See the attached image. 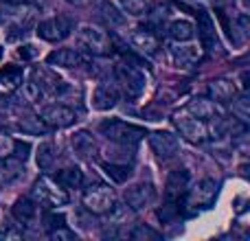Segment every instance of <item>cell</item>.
<instances>
[{"instance_id":"obj_13","label":"cell","mask_w":250,"mask_h":241,"mask_svg":"<svg viewBox=\"0 0 250 241\" xmlns=\"http://www.w3.org/2000/svg\"><path fill=\"white\" fill-rule=\"evenodd\" d=\"M169 57H171V64L176 66V68L191 70L200 61V51H198V46L178 42L176 46L169 48Z\"/></svg>"},{"instance_id":"obj_30","label":"cell","mask_w":250,"mask_h":241,"mask_svg":"<svg viewBox=\"0 0 250 241\" xmlns=\"http://www.w3.org/2000/svg\"><path fill=\"white\" fill-rule=\"evenodd\" d=\"M233 114H235V119H239L242 123H246L248 117H250V110H248V95L244 92L242 97H235L233 99Z\"/></svg>"},{"instance_id":"obj_11","label":"cell","mask_w":250,"mask_h":241,"mask_svg":"<svg viewBox=\"0 0 250 241\" xmlns=\"http://www.w3.org/2000/svg\"><path fill=\"white\" fill-rule=\"evenodd\" d=\"M149 147L158 158L167 160L180 149V141L171 132H154V134H149Z\"/></svg>"},{"instance_id":"obj_24","label":"cell","mask_w":250,"mask_h":241,"mask_svg":"<svg viewBox=\"0 0 250 241\" xmlns=\"http://www.w3.org/2000/svg\"><path fill=\"white\" fill-rule=\"evenodd\" d=\"M167 33L173 42H189L195 35V26L191 24L189 20H173L171 24L167 26Z\"/></svg>"},{"instance_id":"obj_8","label":"cell","mask_w":250,"mask_h":241,"mask_svg":"<svg viewBox=\"0 0 250 241\" xmlns=\"http://www.w3.org/2000/svg\"><path fill=\"white\" fill-rule=\"evenodd\" d=\"M40 120L48 127H55V129H62V127H68L77 120V114H75L73 108L64 103H51L46 108L40 110Z\"/></svg>"},{"instance_id":"obj_17","label":"cell","mask_w":250,"mask_h":241,"mask_svg":"<svg viewBox=\"0 0 250 241\" xmlns=\"http://www.w3.org/2000/svg\"><path fill=\"white\" fill-rule=\"evenodd\" d=\"M208 97L215 103H230L237 97V88L230 79H213L208 83Z\"/></svg>"},{"instance_id":"obj_2","label":"cell","mask_w":250,"mask_h":241,"mask_svg":"<svg viewBox=\"0 0 250 241\" xmlns=\"http://www.w3.org/2000/svg\"><path fill=\"white\" fill-rule=\"evenodd\" d=\"M31 200H33L38 206L57 208V206H66V204H68V193H66V189H62L53 178L42 176L35 180L33 191H31Z\"/></svg>"},{"instance_id":"obj_20","label":"cell","mask_w":250,"mask_h":241,"mask_svg":"<svg viewBox=\"0 0 250 241\" xmlns=\"http://www.w3.org/2000/svg\"><path fill=\"white\" fill-rule=\"evenodd\" d=\"M187 110L202 120H213L215 117H220V108L213 99H193L187 105Z\"/></svg>"},{"instance_id":"obj_25","label":"cell","mask_w":250,"mask_h":241,"mask_svg":"<svg viewBox=\"0 0 250 241\" xmlns=\"http://www.w3.org/2000/svg\"><path fill=\"white\" fill-rule=\"evenodd\" d=\"M55 160H57L55 142H53V141L40 142V147H38V167L42 169V171H48V169H53Z\"/></svg>"},{"instance_id":"obj_26","label":"cell","mask_w":250,"mask_h":241,"mask_svg":"<svg viewBox=\"0 0 250 241\" xmlns=\"http://www.w3.org/2000/svg\"><path fill=\"white\" fill-rule=\"evenodd\" d=\"M22 169H24V162H22L20 158H16L13 154L4 156V158H0V171H2V178L7 182L16 180L18 176L22 173Z\"/></svg>"},{"instance_id":"obj_37","label":"cell","mask_w":250,"mask_h":241,"mask_svg":"<svg viewBox=\"0 0 250 241\" xmlns=\"http://www.w3.org/2000/svg\"><path fill=\"white\" fill-rule=\"evenodd\" d=\"M44 221H46V226H51V228H57V226H64V215H53V213H48V215L44 217Z\"/></svg>"},{"instance_id":"obj_16","label":"cell","mask_w":250,"mask_h":241,"mask_svg":"<svg viewBox=\"0 0 250 241\" xmlns=\"http://www.w3.org/2000/svg\"><path fill=\"white\" fill-rule=\"evenodd\" d=\"M48 66H57V68H77L83 64V57L77 48H57L46 57Z\"/></svg>"},{"instance_id":"obj_3","label":"cell","mask_w":250,"mask_h":241,"mask_svg":"<svg viewBox=\"0 0 250 241\" xmlns=\"http://www.w3.org/2000/svg\"><path fill=\"white\" fill-rule=\"evenodd\" d=\"M117 81L121 86L123 95L127 99H138V97L145 92L147 88V75L143 68H138L136 64H129V61H123V64L117 66Z\"/></svg>"},{"instance_id":"obj_32","label":"cell","mask_w":250,"mask_h":241,"mask_svg":"<svg viewBox=\"0 0 250 241\" xmlns=\"http://www.w3.org/2000/svg\"><path fill=\"white\" fill-rule=\"evenodd\" d=\"M29 151H31V145H29V142L13 141V149H11V154L16 156V158H20L22 162H26V158H29Z\"/></svg>"},{"instance_id":"obj_23","label":"cell","mask_w":250,"mask_h":241,"mask_svg":"<svg viewBox=\"0 0 250 241\" xmlns=\"http://www.w3.org/2000/svg\"><path fill=\"white\" fill-rule=\"evenodd\" d=\"M55 182L62 189H79V186L83 184V173H82V169H77V167L62 169V171L55 173Z\"/></svg>"},{"instance_id":"obj_38","label":"cell","mask_w":250,"mask_h":241,"mask_svg":"<svg viewBox=\"0 0 250 241\" xmlns=\"http://www.w3.org/2000/svg\"><path fill=\"white\" fill-rule=\"evenodd\" d=\"M7 2L9 4H16V7H20V4H22V7H26V4H35L38 0H7Z\"/></svg>"},{"instance_id":"obj_29","label":"cell","mask_w":250,"mask_h":241,"mask_svg":"<svg viewBox=\"0 0 250 241\" xmlns=\"http://www.w3.org/2000/svg\"><path fill=\"white\" fill-rule=\"evenodd\" d=\"M117 2L127 16H143V13H147V0H117Z\"/></svg>"},{"instance_id":"obj_7","label":"cell","mask_w":250,"mask_h":241,"mask_svg":"<svg viewBox=\"0 0 250 241\" xmlns=\"http://www.w3.org/2000/svg\"><path fill=\"white\" fill-rule=\"evenodd\" d=\"M75 22L68 16H55L48 18V20L40 22L38 24V35L46 42H62L64 38H68L70 31H73Z\"/></svg>"},{"instance_id":"obj_10","label":"cell","mask_w":250,"mask_h":241,"mask_svg":"<svg viewBox=\"0 0 250 241\" xmlns=\"http://www.w3.org/2000/svg\"><path fill=\"white\" fill-rule=\"evenodd\" d=\"M156 198V189L151 182H138V184L129 186L125 191V204H127L129 211H141L147 208Z\"/></svg>"},{"instance_id":"obj_15","label":"cell","mask_w":250,"mask_h":241,"mask_svg":"<svg viewBox=\"0 0 250 241\" xmlns=\"http://www.w3.org/2000/svg\"><path fill=\"white\" fill-rule=\"evenodd\" d=\"M119 103V90L112 83H99L92 92V108L99 112H108Z\"/></svg>"},{"instance_id":"obj_9","label":"cell","mask_w":250,"mask_h":241,"mask_svg":"<svg viewBox=\"0 0 250 241\" xmlns=\"http://www.w3.org/2000/svg\"><path fill=\"white\" fill-rule=\"evenodd\" d=\"M217 189H220V184H217L215 180L204 178V180H200L198 184L189 191L187 202H189L191 208H211L217 198Z\"/></svg>"},{"instance_id":"obj_34","label":"cell","mask_w":250,"mask_h":241,"mask_svg":"<svg viewBox=\"0 0 250 241\" xmlns=\"http://www.w3.org/2000/svg\"><path fill=\"white\" fill-rule=\"evenodd\" d=\"M13 149V138L9 136V134L0 132V158H4V156H9Z\"/></svg>"},{"instance_id":"obj_36","label":"cell","mask_w":250,"mask_h":241,"mask_svg":"<svg viewBox=\"0 0 250 241\" xmlns=\"http://www.w3.org/2000/svg\"><path fill=\"white\" fill-rule=\"evenodd\" d=\"M18 55H20L22 60H33V57L38 55V48H35L33 44H24V46L18 51Z\"/></svg>"},{"instance_id":"obj_12","label":"cell","mask_w":250,"mask_h":241,"mask_svg":"<svg viewBox=\"0 0 250 241\" xmlns=\"http://www.w3.org/2000/svg\"><path fill=\"white\" fill-rule=\"evenodd\" d=\"M189 171L185 169H176L167 176V184H165V198L169 202H180L189 191Z\"/></svg>"},{"instance_id":"obj_6","label":"cell","mask_w":250,"mask_h":241,"mask_svg":"<svg viewBox=\"0 0 250 241\" xmlns=\"http://www.w3.org/2000/svg\"><path fill=\"white\" fill-rule=\"evenodd\" d=\"M79 44L92 55H108L112 51V42H110L108 33L92 24H83L79 29Z\"/></svg>"},{"instance_id":"obj_21","label":"cell","mask_w":250,"mask_h":241,"mask_svg":"<svg viewBox=\"0 0 250 241\" xmlns=\"http://www.w3.org/2000/svg\"><path fill=\"white\" fill-rule=\"evenodd\" d=\"M70 145H73L75 154L83 156V158H86V156H95V149H97L95 138H92V134L86 132V129L73 134V138H70Z\"/></svg>"},{"instance_id":"obj_39","label":"cell","mask_w":250,"mask_h":241,"mask_svg":"<svg viewBox=\"0 0 250 241\" xmlns=\"http://www.w3.org/2000/svg\"><path fill=\"white\" fill-rule=\"evenodd\" d=\"M68 4H75V7H86V4H92L95 0H66Z\"/></svg>"},{"instance_id":"obj_28","label":"cell","mask_w":250,"mask_h":241,"mask_svg":"<svg viewBox=\"0 0 250 241\" xmlns=\"http://www.w3.org/2000/svg\"><path fill=\"white\" fill-rule=\"evenodd\" d=\"M22 95H24V99L29 101V103H38L44 97V90L40 88V83L35 81V79H29L26 83H22Z\"/></svg>"},{"instance_id":"obj_18","label":"cell","mask_w":250,"mask_h":241,"mask_svg":"<svg viewBox=\"0 0 250 241\" xmlns=\"http://www.w3.org/2000/svg\"><path fill=\"white\" fill-rule=\"evenodd\" d=\"M24 70L20 66H4L0 70V95H13L22 86Z\"/></svg>"},{"instance_id":"obj_19","label":"cell","mask_w":250,"mask_h":241,"mask_svg":"<svg viewBox=\"0 0 250 241\" xmlns=\"http://www.w3.org/2000/svg\"><path fill=\"white\" fill-rule=\"evenodd\" d=\"M200 22H198V33H200V40H202V46L207 48L208 53H213L217 48V33H215V24L213 20L208 18V13L200 11Z\"/></svg>"},{"instance_id":"obj_27","label":"cell","mask_w":250,"mask_h":241,"mask_svg":"<svg viewBox=\"0 0 250 241\" xmlns=\"http://www.w3.org/2000/svg\"><path fill=\"white\" fill-rule=\"evenodd\" d=\"M104 171L112 178L114 182H125L132 173V169L127 164H117V162H104Z\"/></svg>"},{"instance_id":"obj_33","label":"cell","mask_w":250,"mask_h":241,"mask_svg":"<svg viewBox=\"0 0 250 241\" xmlns=\"http://www.w3.org/2000/svg\"><path fill=\"white\" fill-rule=\"evenodd\" d=\"M48 237L57 239V241H60V239H68L70 241V239H77V235H75L73 230H68L66 226H57V228H53L51 233H48Z\"/></svg>"},{"instance_id":"obj_31","label":"cell","mask_w":250,"mask_h":241,"mask_svg":"<svg viewBox=\"0 0 250 241\" xmlns=\"http://www.w3.org/2000/svg\"><path fill=\"white\" fill-rule=\"evenodd\" d=\"M129 237L132 239H151V241H160L163 239V235L160 233H156L154 228H149V226H145V224H138L136 228L132 230V233H129Z\"/></svg>"},{"instance_id":"obj_5","label":"cell","mask_w":250,"mask_h":241,"mask_svg":"<svg viewBox=\"0 0 250 241\" xmlns=\"http://www.w3.org/2000/svg\"><path fill=\"white\" fill-rule=\"evenodd\" d=\"M82 202L92 215H105L114 206V191L108 184H90L83 191Z\"/></svg>"},{"instance_id":"obj_4","label":"cell","mask_w":250,"mask_h":241,"mask_svg":"<svg viewBox=\"0 0 250 241\" xmlns=\"http://www.w3.org/2000/svg\"><path fill=\"white\" fill-rule=\"evenodd\" d=\"M173 123H176L178 132H180L182 138H187L189 142H204L208 138V125L207 120L193 117L189 110H180V112L173 114Z\"/></svg>"},{"instance_id":"obj_1","label":"cell","mask_w":250,"mask_h":241,"mask_svg":"<svg viewBox=\"0 0 250 241\" xmlns=\"http://www.w3.org/2000/svg\"><path fill=\"white\" fill-rule=\"evenodd\" d=\"M99 132L104 134L108 141L117 142V145H123V147H134L136 142L143 141L145 136V129L138 127L134 123H127V120H119V119H110V120H104L99 125Z\"/></svg>"},{"instance_id":"obj_22","label":"cell","mask_w":250,"mask_h":241,"mask_svg":"<svg viewBox=\"0 0 250 241\" xmlns=\"http://www.w3.org/2000/svg\"><path fill=\"white\" fill-rule=\"evenodd\" d=\"M13 217H16L20 224H31V221L38 217V204L29 198H22L13 204Z\"/></svg>"},{"instance_id":"obj_35","label":"cell","mask_w":250,"mask_h":241,"mask_svg":"<svg viewBox=\"0 0 250 241\" xmlns=\"http://www.w3.org/2000/svg\"><path fill=\"white\" fill-rule=\"evenodd\" d=\"M176 204H178V202H169L165 208H160V211H158V217H160V220H163V221H171L173 217L178 215V206H176Z\"/></svg>"},{"instance_id":"obj_14","label":"cell","mask_w":250,"mask_h":241,"mask_svg":"<svg viewBox=\"0 0 250 241\" xmlns=\"http://www.w3.org/2000/svg\"><path fill=\"white\" fill-rule=\"evenodd\" d=\"M129 44L143 55H156L160 48V40L154 31L149 29H134L129 33Z\"/></svg>"}]
</instances>
